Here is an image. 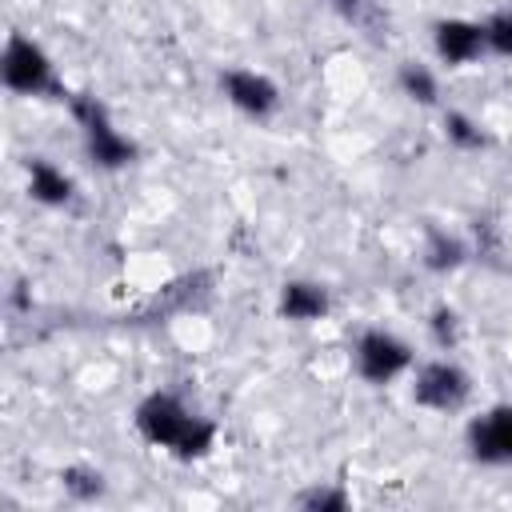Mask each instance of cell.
I'll return each mask as SVG.
<instances>
[{
  "mask_svg": "<svg viewBox=\"0 0 512 512\" xmlns=\"http://www.w3.org/2000/svg\"><path fill=\"white\" fill-rule=\"evenodd\" d=\"M132 424L136 432L152 444V448H164L172 456H204L216 440V424L208 416H200L184 396L176 392H148L136 412H132Z\"/></svg>",
  "mask_w": 512,
  "mask_h": 512,
  "instance_id": "1",
  "label": "cell"
},
{
  "mask_svg": "<svg viewBox=\"0 0 512 512\" xmlns=\"http://www.w3.org/2000/svg\"><path fill=\"white\" fill-rule=\"evenodd\" d=\"M0 80L12 96H24V100H48V96L64 92L56 60L28 32H8V40L0 48Z\"/></svg>",
  "mask_w": 512,
  "mask_h": 512,
  "instance_id": "2",
  "label": "cell"
},
{
  "mask_svg": "<svg viewBox=\"0 0 512 512\" xmlns=\"http://www.w3.org/2000/svg\"><path fill=\"white\" fill-rule=\"evenodd\" d=\"M408 396L432 416H456L472 400V372L452 352H436L428 360H416V368L408 372Z\"/></svg>",
  "mask_w": 512,
  "mask_h": 512,
  "instance_id": "3",
  "label": "cell"
},
{
  "mask_svg": "<svg viewBox=\"0 0 512 512\" xmlns=\"http://www.w3.org/2000/svg\"><path fill=\"white\" fill-rule=\"evenodd\" d=\"M416 368V348L384 328V324H368L356 332L352 340V372L368 384V388H392L400 380H408V372Z\"/></svg>",
  "mask_w": 512,
  "mask_h": 512,
  "instance_id": "4",
  "label": "cell"
},
{
  "mask_svg": "<svg viewBox=\"0 0 512 512\" xmlns=\"http://www.w3.org/2000/svg\"><path fill=\"white\" fill-rule=\"evenodd\" d=\"M68 108H72V120L80 128V144H84V156L104 168V172H120L136 160V144L128 132H120V124L112 120V112L96 100V96H68Z\"/></svg>",
  "mask_w": 512,
  "mask_h": 512,
  "instance_id": "5",
  "label": "cell"
},
{
  "mask_svg": "<svg viewBox=\"0 0 512 512\" xmlns=\"http://www.w3.org/2000/svg\"><path fill=\"white\" fill-rule=\"evenodd\" d=\"M216 84H220V96H224L240 116H248V120H272V116L280 112V104H284L280 84H276L268 72L248 68V64H228V68L216 76Z\"/></svg>",
  "mask_w": 512,
  "mask_h": 512,
  "instance_id": "6",
  "label": "cell"
},
{
  "mask_svg": "<svg viewBox=\"0 0 512 512\" xmlns=\"http://www.w3.org/2000/svg\"><path fill=\"white\" fill-rule=\"evenodd\" d=\"M464 448L476 464L512 468V404H488L464 428Z\"/></svg>",
  "mask_w": 512,
  "mask_h": 512,
  "instance_id": "7",
  "label": "cell"
},
{
  "mask_svg": "<svg viewBox=\"0 0 512 512\" xmlns=\"http://www.w3.org/2000/svg\"><path fill=\"white\" fill-rule=\"evenodd\" d=\"M432 56L444 68H468L488 56L484 48V24L472 16H440L432 24Z\"/></svg>",
  "mask_w": 512,
  "mask_h": 512,
  "instance_id": "8",
  "label": "cell"
},
{
  "mask_svg": "<svg viewBox=\"0 0 512 512\" xmlns=\"http://www.w3.org/2000/svg\"><path fill=\"white\" fill-rule=\"evenodd\" d=\"M276 312H280V320H288V324H316V320H324V316L332 312V296H328V288H324L320 280L296 276V280H284V284H280V292H276Z\"/></svg>",
  "mask_w": 512,
  "mask_h": 512,
  "instance_id": "9",
  "label": "cell"
},
{
  "mask_svg": "<svg viewBox=\"0 0 512 512\" xmlns=\"http://www.w3.org/2000/svg\"><path fill=\"white\" fill-rule=\"evenodd\" d=\"M24 188L40 208H68L76 200V180L48 156H32L24 168Z\"/></svg>",
  "mask_w": 512,
  "mask_h": 512,
  "instance_id": "10",
  "label": "cell"
},
{
  "mask_svg": "<svg viewBox=\"0 0 512 512\" xmlns=\"http://www.w3.org/2000/svg\"><path fill=\"white\" fill-rule=\"evenodd\" d=\"M396 88L416 108H440V72L424 60H400L396 64Z\"/></svg>",
  "mask_w": 512,
  "mask_h": 512,
  "instance_id": "11",
  "label": "cell"
},
{
  "mask_svg": "<svg viewBox=\"0 0 512 512\" xmlns=\"http://www.w3.org/2000/svg\"><path fill=\"white\" fill-rule=\"evenodd\" d=\"M444 140H448L456 152H480V148H488L484 124H480L472 112H460V108H448V112H444Z\"/></svg>",
  "mask_w": 512,
  "mask_h": 512,
  "instance_id": "12",
  "label": "cell"
},
{
  "mask_svg": "<svg viewBox=\"0 0 512 512\" xmlns=\"http://www.w3.org/2000/svg\"><path fill=\"white\" fill-rule=\"evenodd\" d=\"M468 260V244L456 236V232H428V240H424V264L432 268V272H452V268H460Z\"/></svg>",
  "mask_w": 512,
  "mask_h": 512,
  "instance_id": "13",
  "label": "cell"
},
{
  "mask_svg": "<svg viewBox=\"0 0 512 512\" xmlns=\"http://www.w3.org/2000/svg\"><path fill=\"white\" fill-rule=\"evenodd\" d=\"M480 24H484V48H488V56L512 60V4L492 8Z\"/></svg>",
  "mask_w": 512,
  "mask_h": 512,
  "instance_id": "14",
  "label": "cell"
},
{
  "mask_svg": "<svg viewBox=\"0 0 512 512\" xmlns=\"http://www.w3.org/2000/svg\"><path fill=\"white\" fill-rule=\"evenodd\" d=\"M428 328H432V340H436L440 352H456V340H460V316H456L448 304H440V308L432 312Z\"/></svg>",
  "mask_w": 512,
  "mask_h": 512,
  "instance_id": "15",
  "label": "cell"
},
{
  "mask_svg": "<svg viewBox=\"0 0 512 512\" xmlns=\"http://www.w3.org/2000/svg\"><path fill=\"white\" fill-rule=\"evenodd\" d=\"M300 504L312 512H344L348 508V492L328 488V484H312L308 492H300Z\"/></svg>",
  "mask_w": 512,
  "mask_h": 512,
  "instance_id": "16",
  "label": "cell"
}]
</instances>
